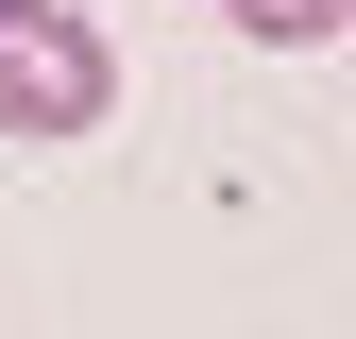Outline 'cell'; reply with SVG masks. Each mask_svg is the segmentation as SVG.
<instances>
[{"instance_id":"6da1fadb","label":"cell","mask_w":356,"mask_h":339,"mask_svg":"<svg viewBox=\"0 0 356 339\" xmlns=\"http://www.w3.org/2000/svg\"><path fill=\"white\" fill-rule=\"evenodd\" d=\"M119 51L85 0H0V136H102Z\"/></svg>"},{"instance_id":"7a4b0ae2","label":"cell","mask_w":356,"mask_h":339,"mask_svg":"<svg viewBox=\"0 0 356 339\" xmlns=\"http://www.w3.org/2000/svg\"><path fill=\"white\" fill-rule=\"evenodd\" d=\"M238 17H254V34H323L339 0H238Z\"/></svg>"}]
</instances>
